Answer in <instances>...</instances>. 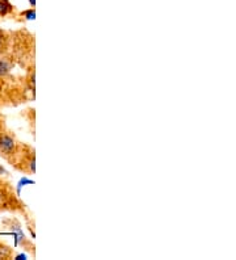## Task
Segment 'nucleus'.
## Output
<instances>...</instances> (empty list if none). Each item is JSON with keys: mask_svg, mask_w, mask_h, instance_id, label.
Here are the masks:
<instances>
[{"mask_svg": "<svg viewBox=\"0 0 236 260\" xmlns=\"http://www.w3.org/2000/svg\"><path fill=\"white\" fill-rule=\"evenodd\" d=\"M15 21L17 22H26V21H33L36 20V8L30 7L28 10H24V11H19L17 15H16Z\"/></svg>", "mask_w": 236, "mask_h": 260, "instance_id": "obj_9", "label": "nucleus"}, {"mask_svg": "<svg viewBox=\"0 0 236 260\" xmlns=\"http://www.w3.org/2000/svg\"><path fill=\"white\" fill-rule=\"evenodd\" d=\"M11 42H12L11 30L0 28V55H7L10 53Z\"/></svg>", "mask_w": 236, "mask_h": 260, "instance_id": "obj_8", "label": "nucleus"}, {"mask_svg": "<svg viewBox=\"0 0 236 260\" xmlns=\"http://www.w3.org/2000/svg\"><path fill=\"white\" fill-rule=\"evenodd\" d=\"M21 143L11 130L7 127L0 129V156L11 166L16 162L21 149Z\"/></svg>", "mask_w": 236, "mask_h": 260, "instance_id": "obj_4", "label": "nucleus"}, {"mask_svg": "<svg viewBox=\"0 0 236 260\" xmlns=\"http://www.w3.org/2000/svg\"><path fill=\"white\" fill-rule=\"evenodd\" d=\"M12 42H11V50L8 54L13 58L16 64L21 67H28L35 64L36 57V37L31 35L28 29H20L11 32Z\"/></svg>", "mask_w": 236, "mask_h": 260, "instance_id": "obj_1", "label": "nucleus"}, {"mask_svg": "<svg viewBox=\"0 0 236 260\" xmlns=\"http://www.w3.org/2000/svg\"><path fill=\"white\" fill-rule=\"evenodd\" d=\"M6 126V116L0 112V129H4Z\"/></svg>", "mask_w": 236, "mask_h": 260, "instance_id": "obj_13", "label": "nucleus"}, {"mask_svg": "<svg viewBox=\"0 0 236 260\" xmlns=\"http://www.w3.org/2000/svg\"><path fill=\"white\" fill-rule=\"evenodd\" d=\"M16 171L25 175H35L36 172V150L28 143H21L19 155L12 166Z\"/></svg>", "mask_w": 236, "mask_h": 260, "instance_id": "obj_5", "label": "nucleus"}, {"mask_svg": "<svg viewBox=\"0 0 236 260\" xmlns=\"http://www.w3.org/2000/svg\"><path fill=\"white\" fill-rule=\"evenodd\" d=\"M13 257H15V250L10 247L8 244L4 243V242L0 241V259L8 260L13 259Z\"/></svg>", "mask_w": 236, "mask_h": 260, "instance_id": "obj_10", "label": "nucleus"}, {"mask_svg": "<svg viewBox=\"0 0 236 260\" xmlns=\"http://www.w3.org/2000/svg\"><path fill=\"white\" fill-rule=\"evenodd\" d=\"M29 4H30V7L36 8V0H29Z\"/></svg>", "mask_w": 236, "mask_h": 260, "instance_id": "obj_15", "label": "nucleus"}, {"mask_svg": "<svg viewBox=\"0 0 236 260\" xmlns=\"http://www.w3.org/2000/svg\"><path fill=\"white\" fill-rule=\"evenodd\" d=\"M0 175H3V176H8V175H10L8 174V171H7L6 168H4L2 165H0Z\"/></svg>", "mask_w": 236, "mask_h": 260, "instance_id": "obj_14", "label": "nucleus"}, {"mask_svg": "<svg viewBox=\"0 0 236 260\" xmlns=\"http://www.w3.org/2000/svg\"><path fill=\"white\" fill-rule=\"evenodd\" d=\"M4 87H6V79H0V105H3L4 99Z\"/></svg>", "mask_w": 236, "mask_h": 260, "instance_id": "obj_11", "label": "nucleus"}, {"mask_svg": "<svg viewBox=\"0 0 236 260\" xmlns=\"http://www.w3.org/2000/svg\"><path fill=\"white\" fill-rule=\"evenodd\" d=\"M3 212L21 214L25 217L26 222L35 221V217H31L28 206L20 199L15 187L7 180V176L0 175V213Z\"/></svg>", "mask_w": 236, "mask_h": 260, "instance_id": "obj_2", "label": "nucleus"}, {"mask_svg": "<svg viewBox=\"0 0 236 260\" xmlns=\"http://www.w3.org/2000/svg\"><path fill=\"white\" fill-rule=\"evenodd\" d=\"M26 113H30L31 114V116H35V109H33V108H29V109H26ZM28 120H29V124H30V125H33V122H35V117H30V118H28Z\"/></svg>", "mask_w": 236, "mask_h": 260, "instance_id": "obj_12", "label": "nucleus"}, {"mask_svg": "<svg viewBox=\"0 0 236 260\" xmlns=\"http://www.w3.org/2000/svg\"><path fill=\"white\" fill-rule=\"evenodd\" d=\"M15 66V60L10 54L0 55V79H8Z\"/></svg>", "mask_w": 236, "mask_h": 260, "instance_id": "obj_6", "label": "nucleus"}, {"mask_svg": "<svg viewBox=\"0 0 236 260\" xmlns=\"http://www.w3.org/2000/svg\"><path fill=\"white\" fill-rule=\"evenodd\" d=\"M2 225L4 228H7L13 234V238H15V246L16 247L24 248V251H26L28 254H30L31 256H36V246L35 243L31 242V239H29L26 237V234L22 230V225L19 221L17 217H7L2 221Z\"/></svg>", "mask_w": 236, "mask_h": 260, "instance_id": "obj_3", "label": "nucleus"}, {"mask_svg": "<svg viewBox=\"0 0 236 260\" xmlns=\"http://www.w3.org/2000/svg\"><path fill=\"white\" fill-rule=\"evenodd\" d=\"M19 10L11 0H0V19H15Z\"/></svg>", "mask_w": 236, "mask_h": 260, "instance_id": "obj_7", "label": "nucleus"}]
</instances>
